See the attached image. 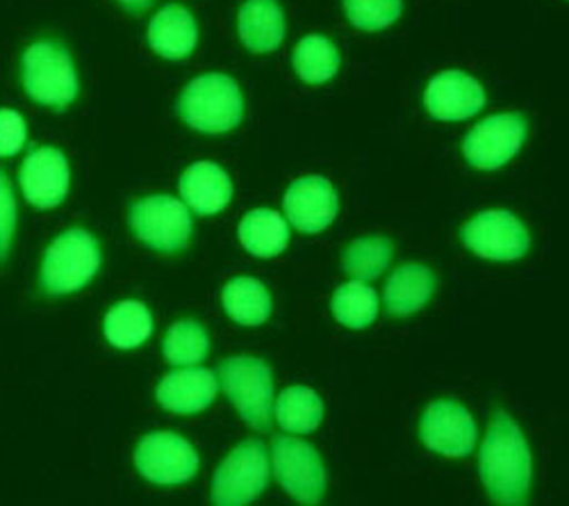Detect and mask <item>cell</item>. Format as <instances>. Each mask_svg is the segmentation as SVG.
I'll return each mask as SVG.
<instances>
[{
  "label": "cell",
  "instance_id": "obj_22",
  "mask_svg": "<svg viewBox=\"0 0 569 506\" xmlns=\"http://www.w3.org/2000/svg\"><path fill=\"white\" fill-rule=\"evenodd\" d=\"M271 408L276 413V423L290 434L315 431L326 413L321 397L306 386L284 388Z\"/></svg>",
  "mask_w": 569,
  "mask_h": 506
},
{
  "label": "cell",
  "instance_id": "obj_21",
  "mask_svg": "<svg viewBox=\"0 0 569 506\" xmlns=\"http://www.w3.org/2000/svg\"><path fill=\"white\" fill-rule=\"evenodd\" d=\"M240 240L244 249L258 258H273L290 242V226L276 210H251L240 224Z\"/></svg>",
  "mask_w": 569,
  "mask_h": 506
},
{
  "label": "cell",
  "instance_id": "obj_14",
  "mask_svg": "<svg viewBox=\"0 0 569 506\" xmlns=\"http://www.w3.org/2000/svg\"><path fill=\"white\" fill-rule=\"evenodd\" d=\"M69 160L53 147L34 149L21 169L26 199L37 208H56L69 195Z\"/></svg>",
  "mask_w": 569,
  "mask_h": 506
},
{
  "label": "cell",
  "instance_id": "obj_9",
  "mask_svg": "<svg viewBox=\"0 0 569 506\" xmlns=\"http://www.w3.org/2000/svg\"><path fill=\"white\" fill-rule=\"evenodd\" d=\"M460 240L467 249L488 260L525 258L531 247L527 226L506 210H486L469 219L462 226Z\"/></svg>",
  "mask_w": 569,
  "mask_h": 506
},
{
  "label": "cell",
  "instance_id": "obj_8",
  "mask_svg": "<svg viewBox=\"0 0 569 506\" xmlns=\"http://www.w3.org/2000/svg\"><path fill=\"white\" fill-rule=\"evenodd\" d=\"M273 473L280 486L301 504H317L326 495V468L319 452L297 438L278 436L271 447Z\"/></svg>",
  "mask_w": 569,
  "mask_h": 506
},
{
  "label": "cell",
  "instance_id": "obj_7",
  "mask_svg": "<svg viewBox=\"0 0 569 506\" xmlns=\"http://www.w3.org/2000/svg\"><path fill=\"white\" fill-rule=\"evenodd\" d=\"M269 486V454L260 440L234 447L212 479V502L219 506H242L253 502Z\"/></svg>",
  "mask_w": 569,
  "mask_h": 506
},
{
  "label": "cell",
  "instance_id": "obj_30",
  "mask_svg": "<svg viewBox=\"0 0 569 506\" xmlns=\"http://www.w3.org/2000/svg\"><path fill=\"white\" fill-rule=\"evenodd\" d=\"M17 228V199L10 178L0 171V262L10 254V245Z\"/></svg>",
  "mask_w": 569,
  "mask_h": 506
},
{
  "label": "cell",
  "instance_id": "obj_18",
  "mask_svg": "<svg viewBox=\"0 0 569 506\" xmlns=\"http://www.w3.org/2000/svg\"><path fill=\"white\" fill-rule=\"evenodd\" d=\"M149 41L158 56L167 60H182L199 43L197 19L180 6H167L153 17L149 26Z\"/></svg>",
  "mask_w": 569,
  "mask_h": 506
},
{
  "label": "cell",
  "instance_id": "obj_25",
  "mask_svg": "<svg viewBox=\"0 0 569 506\" xmlns=\"http://www.w3.org/2000/svg\"><path fill=\"white\" fill-rule=\"evenodd\" d=\"M295 69L301 80L310 85H323L340 69V53L336 43L323 34H308L299 41L295 51Z\"/></svg>",
  "mask_w": 569,
  "mask_h": 506
},
{
  "label": "cell",
  "instance_id": "obj_32",
  "mask_svg": "<svg viewBox=\"0 0 569 506\" xmlns=\"http://www.w3.org/2000/svg\"><path fill=\"white\" fill-rule=\"evenodd\" d=\"M119 3L128 10V12H144L149 10L156 0H119Z\"/></svg>",
  "mask_w": 569,
  "mask_h": 506
},
{
  "label": "cell",
  "instance_id": "obj_4",
  "mask_svg": "<svg viewBox=\"0 0 569 506\" xmlns=\"http://www.w3.org/2000/svg\"><path fill=\"white\" fill-rule=\"evenodd\" d=\"M219 386L240 410L244 423L258 431H269L273 406L271 367L253 356H234L221 363Z\"/></svg>",
  "mask_w": 569,
  "mask_h": 506
},
{
  "label": "cell",
  "instance_id": "obj_5",
  "mask_svg": "<svg viewBox=\"0 0 569 506\" xmlns=\"http://www.w3.org/2000/svg\"><path fill=\"white\" fill-rule=\"evenodd\" d=\"M101 267V249L97 238L71 228L46 251L41 284L51 295H69L84 288Z\"/></svg>",
  "mask_w": 569,
  "mask_h": 506
},
{
  "label": "cell",
  "instance_id": "obj_29",
  "mask_svg": "<svg viewBox=\"0 0 569 506\" xmlns=\"http://www.w3.org/2000/svg\"><path fill=\"white\" fill-rule=\"evenodd\" d=\"M349 21L367 32L390 28L403 12L401 0H345Z\"/></svg>",
  "mask_w": 569,
  "mask_h": 506
},
{
  "label": "cell",
  "instance_id": "obj_26",
  "mask_svg": "<svg viewBox=\"0 0 569 506\" xmlns=\"http://www.w3.org/2000/svg\"><path fill=\"white\" fill-rule=\"evenodd\" d=\"M392 254H395V247L388 238H381V236L360 238L347 247L342 256V269L358 281H371V279H378V276L388 269Z\"/></svg>",
  "mask_w": 569,
  "mask_h": 506
},
{
  "label": "cell",
  "instance_id": "obj_27",
  "mask_svg": "<svg viewBox=\"0 0 569 506\" xmlns=\"http://www.w3.org/2000/svg\"><path fill=\"white\" fill-rule=\"evenodd\" d=\"M162 349L164 358L176 367L201 365L210 349L208 331L194 319H180L169 329Z\"/></svg>",
  "mask_w": 569,
  "mask_h": 506
},
{
  "label": "cell",
  "instance_id": "obj_24",
  "mask_svg": "<svg viewBox=\"0 0 569 506\" xmlns=\"http://www.w3.org/2000/svg\"><path fill=\"white\" fill-rule=\"evenodd\" d=\"M153 331L151 310L141 301H121L106 317V338L119 349H134Z\"/></svg>",
  "mask_w": 569,
  "mask_h": 506
},
{
  "label": "cell",
  "instance_id": "obj_12",
  "mask_svg": "<svg viewBox=\"0 0 569 506\" xmlns=\"http://www.w3.org/2000/svg\"><path fill=\"white\" fill-rule=\"evenodd\" d=\"M419 434L426 447L451 458L471 454L479 436L477 423L469 416V410L451 399L433 401L426 408Z\"/></svg>",
  "mask_w": 569,
  "mask_h": 506
},
{
  "label": "cell",
  "instance_id": "obj_2",
  "mask_svg": "<svg viewBox=\"0 0 569 506\" xmlns=\"http://www.w3.org/2000/svg\"><path fill=\"white\" fill-rule=\"evenodd\" d=\"M178 115L187 126L201 132H228L244 117L240 85L223 73H206L184 87Z\"/></svg>",
  "mask_w": 569,
  "mask_h": 506
},
{
  "label": "cell",
  "instance_id": "obj_23",
  "mask_svg": "<svg viewBox=\"0 0 569 506\" xmlns=\"http://www.w3.org/2000/svg\"><path fill=\"white\" fill-rule=\"evenodd\" d=\"M223 308L226 312L240 321L244 327H258L264 325L271 315V295L269 290L249 276H240V279H232L223 288Z\"/></svg>",
  "mask_w": 569,
  "mask_h": 506
},
{
  "label": "cell",
  "instance_id": "obj_6",
  "mask_svg": "<svg viewBox=\"0 0 569 506\" xmlns=\"http://www.w3.org/2000/svg\"><path fill=\"white\" fill-rule=\"evenodd\" d=\"M130 226L141 242L162 254L182 251L192 238V217L187 206L169 195H156L132 204Z\"/></svg>",
  "mask_w": 569,
  "mask_h": 506
},
{
  "label": "cell",
  "instance_id": "obj_3",
  "mask_svg": "<svg viewBox=\"0 0 569 506\" xmlns=\"http://www.w3.org/2000/svg\"><path fill=\"white\" fill-rule=\"evenodd\" d=\"M23 85L41 106L64 110L78 97V73L71 56L58 41H37L23 53Z\"/></svg>",
  "mask_w": 569,
  "mask_h": 506
},
{
  "label": "cell",
  "instance_id": "obj_31",
  "mask_svg": "<svg viewBox=\"0 0 569 506\" xmlns=\"http://www.w3.org/2000/svg\"><path fill=\"white\" fill-rule=\"evenodd\" d=\"M26 121L19 112L3 108L0 110V158L14 156L26 145Z\"/></svg>",
  "mask_w": 569,
  "mask_h": 506
},
{
  "label": "cell",
  "instance_id": "obj_11",
  "mask_svg": "<svg viewBox=\"0 0 569 506\" xmlns=\"http://www.w3.org/2000/svg\"><path fill=\"white\" fill-rule=\"evenodd\" d=\"M529 123L521 115H495L473 126L465 142L462 153L477 169H499L512 160L527 140Z\"/></svg>",
  "mask_w": 569,
  "mask_h": 506
},
{
  "label": "cell",
  "instance_id": "obj_17",
  "mask_svg": "<svg viewBox=\"0 0 569 506\" xmlns=\"http://www.w3.org/2000/svg\"><path fill=\"white\" fill-rule=\"evenodd\" d=\"M180 195L197 215H217L232 199V180L214 162H197L180 178Z\"/></svg>",
  "mask_w": 569,
  "mask_h": 506
},
{
  "label": "cell",
  "instance_id": "obj_19",
  "mask_svg": "<svg viewBox=\"0 0 569 506\" xmlns=\"http://www.w3.org/2000/svg\"><path fill=\"white\" fill-rule=\"evenodd\" d=\"M436 286V274L426 265H401L386 286V308L392 317H408L429 304Z\"/></svg>",
  "mask_w": 569,
  "mask_h": 506
},
{
  "label": "cell",
  "instance_id": "obj_10",
  "mask_svg": "<svg viewBox=\"0 0 569 506\" xmlns=\"http://www.w3.org/2000/svg\"><path fill=\"white\" fill-rule=\"evenodd\" d=\"M134 466L153 484L176 486L192 479L199 470V454L182 436L156 431L141 438L134 449Z\"/></svg>",
  "mask_w": 569,
  "mask_h": 506
},
{
  "label": "cell",
  "instance_id": "obj_16",
  "mask_svg": "<svg viewBox=\"0 0 569 506\" xmlns=\"http://www.w3.org/2000/svg\"><path fill=\"white\" fill-rule=\"evenodd\" d=\"M219 393V381L203 367H187V370L169 373L158 386V401L180 416L206 410Z\"/></svg>",
  "mask_w": 569,
  "mask_h": 506
},
{
  "label": "cell",
  "instance_id": "obj_20",
  "mask_svg": "<svg viewBox=\"0 0 569 506\" xmlns=\"http://www.w3.org/2000/svg\"><path fill=\"white\" fill-rule=\"evenodd\" d=\"M240 39L251 53H271L284 39V17L276 0H247L240 10Z\"/></svg>",
  "mask_w": 569,
  "mask_h": 506
},
{
  "label": "cell",
  "instance_id": "obj_13",
  "mask_svg": "<svg viewBox=\"0 0 569 506\" xmlns=\"http://www.w3.org/2000/svg\"><path fill=\"white\" fill-rule=\"evenodd\" d=\"M284 212L301 234H321L336 221L340 199L336 188L321 176H306L295 180L284 195Z\"/></svg>",
  "mask_w": 569,
  "mask_h": 506
},
{
  "label": "cell",
  "instance_id": "obj_1",
  "mask_svg": "<svg viewBox=\"0 0 569 506\" xmlns=\"http://www.w3.org/2000/svg\"><path fill=\"white\" fill-rule=\"evenodd\" d=\"M531 466L525 434L508 413L497 410L481 445V479L490 497L499 504H525L531 490Z\"/></svg>",
  "mask_w": 569,
  "mask_h": 506
},
{
  "label": "cell",
  "instance_id": "obj_15",
  "mask_svg": "<svg viewBox=\"0 0 569 506\" xmlns=\"http://www.w3.org/2000/svg\"><path fill=\"white\" fill-rule=\"evenodd\" d=\"M423 103L436 119L462 121L483 110L486 91L465 71H442L426 87Z\"/></svg>",
  "mask_w": 569,
  "mask_h": 506
},
{
  "label": "cell",
  "instance_id": "obj_28",
  "mask_svg": "<svg viewBox=\"0 0 569 506\" xmlns=\"http://www.w3.org/2000/svg\"><path fill=\"white\" fill-rule=\"evenodd\" d=\"M333 312L340 325L349 329H365L378 315V295L365 281H349L336 290Z\"/></svg>",
  "mask_w": 569,
  "mask_h": 506
}]
</instances>
